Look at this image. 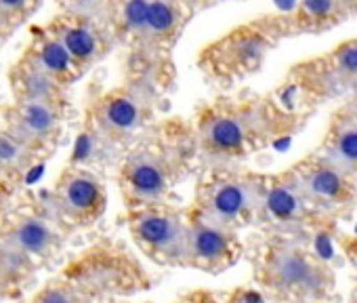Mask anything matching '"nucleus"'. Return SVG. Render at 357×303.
I'll return each mask as SVG.
<instances>
[{
  "label": "nucleus",
  "mask_w": 357,
  "mask_h": 303,
  "mask_svg": "<svg viewBox=\"0 0 357 303\" xmlns=\"http://www.w3.org/2000/svg\"><path fill=\"white\" fill-rule=\"evenodd\" d=\"M294 179L307 205L317 207L326 213L349 211L355 202L353 177L344 175L321 156L305 167Z\"/></svg>",
  "instance_id": "obj_1"
},
{
  "label": "nucleus",
  "mask_w": 357,
  "mask_h": 303,
  "mask_svg": "<svg viewBox=\"0 0 357 303\" xmlns=\"http://www.w3.org/2000/svg\"><path fill=\"white\" fill-rule=\"evenodd\" d=\"M271 272L282 288L298 293L301 297L324 299L332 288V278L328 269L296 249L278 251L271 261Z\"/></svg>",
  "instance_id": "obj_2"
},
{
  "label": "nucleus",
  "mask_w": 357,
  "mask_h": 303,
  "mask_svg": "<svg viewBox=\"0 0 357 303\" xmlns=\"http://www.w3.org/2000/svg\"><path fill=\"white\" fill-rule=\"evenodd\" d=\"M305 80L321 97L357 91V40L342 43L321 59L313 61Z\"/></svg>",
  "instance_id": "obj_3"
},
{
  "label": "nucleus",
  "mask_w": 357,
  "mask_h": 303,
  "mask_svg": "<svg viewBox=\"0 0 357 303\" xmlns=\"http://www.w3.org/2000/svg\"><path fill=\"white\" fill-rule=\"evenodd\" d=\"M319 156L344 175H357V112L349 105L334 116Z\"/></svg>",
  "instance_id": "obj_4"
},
{
  "label": "nucleus",
  "mask_w": 357,
  "mask_h": 303,
  "mask_svg": "<svg viewBox=\"0 0 357 303\" xmlns=\"http://www.w3.org/2000/svg\"><path fill=\"white\" fill-rule=\"evenodd\" d=\"M265 207L278 221H296L307 207L305 196L298 190L296 179L290 184H278L265 194Z\"/></svg>",
  "instance_id": "obj_5"
},
{
  "label": "nucleus",
  "mask_w": 357,
  "mask_h": 303,
  "mask_svg": "<svg viewBox=\"0 0 357 303\" xmlns=\"http://www.w3.org/2000/svg\"><path fill=\"white\" fill-rule=\"evenodd\" d=\"M252 202V192L244 184H227L217 190L213 198V209L223 219H234L244 213Z\"/></svg>",
  "instance_id": "obj_6"
},
{
  "label": "nucleus",
  "mask_w": 357,
  "mask_h": 303,
  "mask_svg": "<svg viewBox=\"0 0 357 303\" xmlns=\"http://www.w3.org/2000/svg\"><path fill=\"white\" fill-rule=\"evenodd\" d=\"M139 234L153 246H174L178 240V226L170 217H145L139 223Z\"/></svg>",
  "instance_id": "obj_7"
},
{
  "label": "nucleus",
  "mask_w": 357,
  "mask_h": 303,
  "mask_svg": "<svg viewBox=\"0 0 357 303\" xmlns=\"http://www.w3.org/2000/svg\"><path fill=\"white\" fill-rule=\"evenodd\" d=\"M353 7L344 3H334V0H321V3H305L301 5V11L307 20L313 24H319V28L334 26L336 22H342Z\"/></svg>",
  "instance_id": "obj_8"
},
{
  "label": "nucleus",
  "mask_w": 357,
  "mask_h": 303,
  "mask_svg": "<svg viewBox=\"0 0 357 303\" xmlns=\"http://www.w3.org/2000/svg\"><path fill=\"white\" fill-rule=\"evenodd\" d=\"M211 139L217 147L223 149H240L246 139V128L242 120L236 118H219L211 126Z\"/></svg>",
  "instance_id": "obj_9"
},
{
  "label": "nucleus",
  "mask_w": 357,
  "mask_h": 303,
  "mask_svg": "<svg viewBox=\"0 0 357 303\" xmlns=\"http://www.w3.org/2000/svg\"><path fill=\"white\" fill-rule=\"evenodd\" d=\"M194 251L198 257L217 259L227 251V238L215 228H198L194 232Z\"/></svg>",
  "instance_id": "obj_10"
},
{
  "label": "nucleus",
  "mask_w": 357,
  "mask_h": 303,
  "mask_svg": "<svg viewBox=\"0 0 357 303\" xmlns=\"http://www.w3.org/2000/svg\"><path fill=\"white\" fill-rule=\"evenodd\" d=\"M132 186L141 196H158L164 188L162 171L155 165L143 163L132 171Z\"/></svg>",
  "instance_id": "obj_11"
},
{
  "label": "nucleus",
  "mask_w": 357,
  "mask_h": 303,
  "mask_svg": "<svg viewBox=\"0 0 357 303\" xmlns=\"http://www.w3.org/2000/svg\"><path fill=\"white\" fill-rule=\"evenodd\" d=\"M49 230L45 228V223L32 219V221H26L20 230H17V240L20 244L30 251V253H40L47 242H49Z\"/></svg>",
  "instance_id": "obj_12"
},
{
  "label": "nucleus",
  "mask_w": 357,
  "mask_h": 303,
  "mask_svg": "<svg viewBox=\"0 0 357 303\" xmlns=\"http://www.w3.org/2000/svg\"><path fill=\"white\" fill-rule=\"evenodd\" d=\"M97 186L91 179L78 177L68 186V202L74 209H91L97 202Z\"/></svg>",
  "instance_id": "obj_13"
},
{
  "label": "nucleus",
  "mask_w": 357,
  "mask_h": 303,
  "mask_svg": "<svg viewBox=\"0 0 357 303\" xmlns=\"http://www.w3.org/2000/svg\"><path fill=\"white\" fill-rule=\"evenodd\" d=\"M66 51L70 57H89L95 51V36L86 28H72L66 34Z\"/></svg>",
  "instance_id": "obj_14"
},
{
  "label": "nucleus",
  "mask_w": 357,
  "mask_h": 303,
  "mask_svg": "<svg viewBox=\"0 0 357 303\" xmlns=\"http://www.w3.org/2000/svg\"><path fill=\"white\" fill-rule=\"evenodd\" d=\"M176 22V13L170 5L166 3H151L147 7V24L145 28L153 30V32H166L174 26Z\"/></svg>",
  "instance_id": "obj_15"
},
{
  "label": "nucleus",
  "mask_w": 357,
  "mask_h": 303,
  "mask_svg": "<svg viewBox=\"0 0 357 303\" xmlns=\"http://www.w3.org/2000/svg\"><path fill=\"white\" fill-rule=\"evenodd\" d=\"M137 118H139V112H137L135 103L128 101V99H116V101H112V105L107 108V120H109L112 124L120 126V128L132 126V124L137 122Z\"/></svg>",
  "instance_id": "obj_16"
},
{
  "label": "nucleus",
  "mask_w": 357,
  "mask_h": 303,
  "mask_svg": "<svg viewBox=\"0 0 357 303\" xmlns=\"http://www.w3.org/2000/svg\"><path fill=\"white\" fill-rule=\"evenodd\" d=\"M70 64V53L66 51L63 45L59 43H53V45H47L45 51H43V66L51 72H63Z\"/></svg>",
  "instance_id": "obj_17"
},
{
  "label": "nucleus",
  "mask_w": 357,
  "mask_h": 303,
  "mask_svg": "<svg viewBox=\"0 0 357 303\" xmlns=\"http://www.w3.org/2000/svg\"><path fill=\"white\" fill-rule=\"evenodd\" d=\"M26 124L32 133H45L53 124V114L43 103H32L26 112Z\"/></svg>",
  "instance_id": "obj_18"
},
{
  "label": "nucleus",
  "mask_w": 357,
  "mask_h": 303,
  "mask_svg": "<svg viewBox=\"0 0 357 303\" xmlns=\"http://www.w3.org/2000/svg\"><path fill=\"white\" fill-rule=\"evenodd\" d=\"M147 3L143 0H132L124 7V20L130 28H145L147 24Z\"/></svg>",
  "instance_id": "obj_19"
},
{
  "label": "nucleus",
  "mask_w": 357,
  "mask_h": 303,
  "mask_svg": "<svg viewBox=\"0 0 357 303\" xmlns=\"http://www.w3.org/2000/svg\"><path fill=\"white\" fill-rule=\"evenodd\" d=\"M91 149H93V141H91V137H89V135H80V137L76 139V145H74V158H76V161H84V158H89Z\"/></svg>",
  "instance_id": "obj_20"
},
{
  "label": "nucleus",
  "mask_w": 357,
  "mask_h": 303,
  "mask_svg": "<svg viewBox=\"0 0 357 303\" xmlns=\"http://www.w3.org/2000/svg\"><path fill=\"white\" fill-rule=\"evenodd\" d=\"M15 154H17V145L11 139H7V137L0 139V158L11 161V158H15Z\"/></svg>",
  "instance_id": "obj_21"
},
{
  "label": "nucleus",
  "mask_w": 357,
  "mask_h": 303,
  "mask_svg": "<svg viewBox=\"0 0 357 303\" xmlns=\"http://www.w3.org/2000/svg\"><path fill=\"white\" fill-rule=\"evenodd\" d=\"M43 303H70V301H68V297H66L63 293L53 290V293H49V295L43 299Z\"/></svg>",
  "instance_id": "obj_22"
},
{
  "label": "nucleus",
  "mask_w": 357,
  "mask_h": 303,
  "mask_svg": "<svg viewBox=\"0 0 357 303\" xmlns=\"http://www.w3.org/2000/svg\"><path fill=\"white\" fill-rule=\"evenodd\" d=\"M43 173H45V167H43V165L34 167V169L28 173V177H26V184H28V186H32L34 182H38V179L43 177Z\"/></svg>",
  "instance_id": "obj_23"
},
{
  "label": "nucleus",
  "mask_w": 357,
  "mask_h": 303,
  "mask_svg": "<svg viewBox=\"0 0 357 303\" xmlns=\"http://www.w3.org/2000/svg\"><path fill=\"white\" fill-rule=\"evenodd\" d=\"M347 105H349V108H351L353 112H357V91H353V99H351V101H349Z\"/></svg>",
  "instance_id": "obj_24"
}]
</instances>
